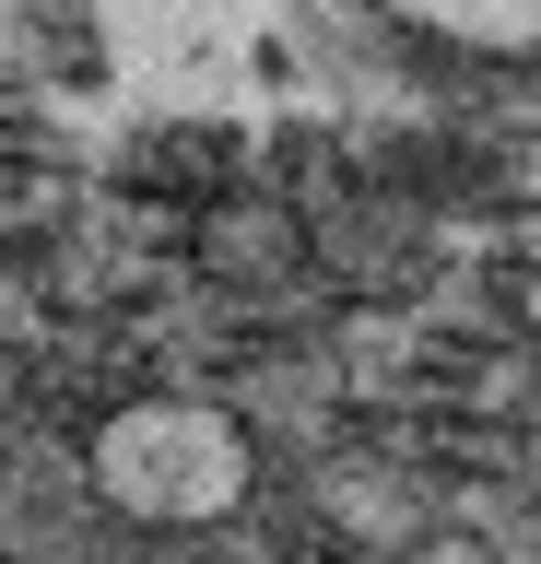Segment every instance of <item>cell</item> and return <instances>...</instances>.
<instances>
[{"instance_id": "obj_1", "label": "cell", "mask_w": 541, "mask_h": 564, "mask_svg": "<svg viewBox=\"0 0 541 564\" xmlns=\"http://www.w3.org/2000/svg\"><path fill=\"white\" fill-rule=\"evenodd\" d=\"M95 506L130 529H224L259 494V435L224 400H118L83 435Z\"/></svg>"}, {"instance_id": "obj_4", "label": "cell", "mask_w": 541, "mask_h": 564, "mask_svg": "<svg viewBox=\"0 0 541 564\" xmlns=\"http://www.w3.org/2000/svg\"><path fill=\"white\" fill-rule=\"evenodd\" d=\"M530 247H541V224H530Z\"/></svg>"}, {"instance_id": "obj_2", "label": "cell", "mask_w": 541, "mask_h": 564, "mask_svg": "<svg viewBox=\"0 0 541 564\" xmlns=\"http://www.w3.org/2000/svg\"><path fill=\"white\" fill-rule=\"evenodd\" d=\"M377 12L470 59H541V0H377Z\"/></svg>"}, {"instance_id": "obj_3", "label": "cell", "mask_w": 541, "mask_h": 564, "mask_svg": "<svg viewBox=\"0 0 541 564\" xmlns=\"http://www.w3.org/2000/svg\"><path fill=\"white\" fill-rule=\"evenodd\" d=\"M201 259H213V271H259V259L283 271V259H294V224H283V212H271V224H248V212H213V224H201Z\"/></svg>"}]
</instances>
